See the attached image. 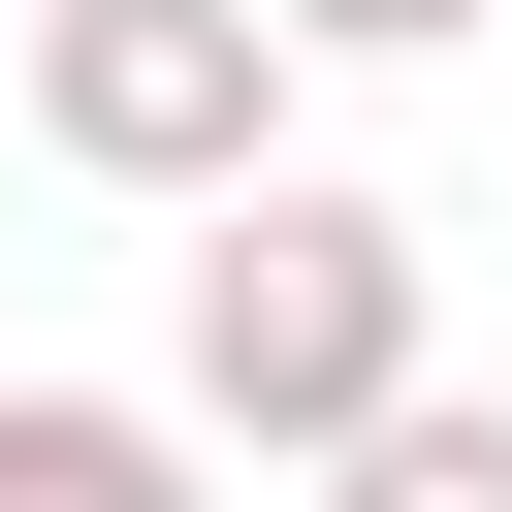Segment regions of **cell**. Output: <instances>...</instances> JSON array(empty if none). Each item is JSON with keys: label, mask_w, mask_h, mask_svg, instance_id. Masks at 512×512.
I'll use <instances>...</instances> for the list:
<instances>
[{"label": "cell", "mask_w": 512, "mask_h": 512, "mask_svg": "<svg viewBox=\"0 0 512 512\" xmlns=\"http://www.w3.org/2000/svg\"><path fill=\"white\" fill-rule=\"evenodd\" d=\"M416 384H448V256H416V192L288 160V192H224V224H192V288H160V416H192V448L352 480Z\"/></svg>", "instance_id": "1"}, {"label": "cell", "mask_w": 512, "mask_h": 512, "mask_svg": "<svg viewBox=\"0 0 512 512\" xmlns=\"http://www.w3.org/2000/svg\"><path fill=\"white\" fill-rule=\"evenodd\" d=\"M288 0H32V160L64 192H160V224H224V192H288Z\"/></svg>", "instance_id": "2"}, {"label": "cell", "mask_w": 512, "mask_h": 512, "mask_svg": "<svg viewBox=\"0 0 512 512\" xmlns=\"http://www.w3.org/2000/svg\"><path fill=\"white\" fill-rule=\"evenodd\" d=\"M0 512H224V448L160 384H0Z\"/></svg>", "instance_id": "3"}, {"label": "cell", "mask_w": 512, "mask_h": 512, "mask_svg": "<svg viewBox=\"0 0 512 512\" xmlns=\"http://www.w3.org/2000/svg\"><path fill=\"white\" fill-rule=\"evenodd\" d=\"M320 512H512V416H480V384H416V416H384Z\"/></svg>", "instance_id": "4"}, {"label": "cell", "mask_w": 512, "mask_h": 512, "mask_svg": "<svg viewBox=\"0 0 512 512\" xmlns=\"http://www.w3.org/2000/svg\"><path fill=\"white\" fill-rule=\"evenodd\" d=\"M480 0H288V64H448Z\"/></svg>", "instance_id": "5"}]
</instances>
